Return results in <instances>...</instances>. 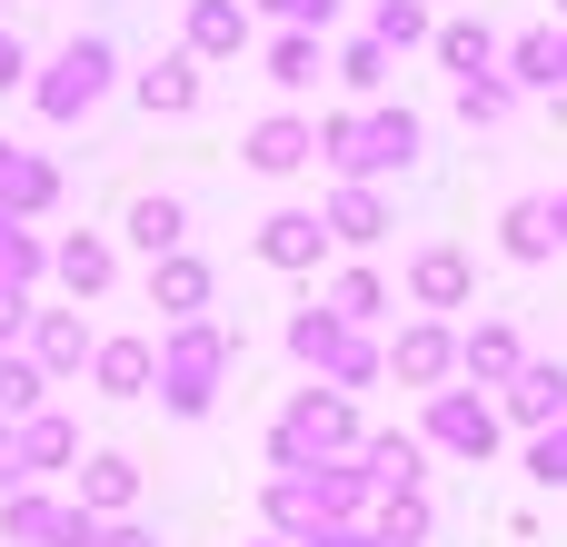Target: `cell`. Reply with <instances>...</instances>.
<instances>
[{
    "mask_svg": "<svg viewBox=\"0 0 567 547\" xmlns=\"http://www.w3.org/2000/svg\"><path fill=\"white\" fill-rule=\"evenodd\" d=\"M319 159H339L349 179L409 169V159H419V120H409V110H379V120H319Z\"/></svg>",
    "mask_w": 567,
    "mask_h": 547,
    "instance_id": "1",
    "label": "cell"
},
{
    "mask_svg": "<svg viewBox=\"0 0 567 547\" xmlns=\"http://www.w3.org/2000/svg\"><path fill=\"white\" fill-rule=\"evenodd\" d=\"M219 369H229V339H219V329H189V339L159 359V399H169L179 419H199V409L219 399Z\"/></svg>",
    "mask_w": 567,
    "mask_h": 547,
    "instance_id": "2",
    "label": "cell"
},
{
    "mask_svg": "<svg viewBox=\"0 0 567 547\" xmlns=\"http://www.w3.org/2000/svg\"><path fill=\"white\" fill-rule=\"evenodd\" d=\"M110 70H120L110 40H70V50L50 60V80H40V120H80V110L110 90Z\"/></svg>",
    "mask_w": 567,
    "mask_h": 547,
    "instance_id": "3",
    "label": "cell"
},
{
    "mask_svg": "<svg viewBox=\"0 0 567 547\" xmlns=\"http://www.w3.org/2000/svg\"><path fill=\"white\" fill-rule=\"evenodd\" d=\"M349 438H359V419H349V399H319V389H309V399H299V409L279 419V438H269V458H279V468L299 478V468H309V448H349Z\"/></svg>",
    "mask_w": 567,
    "mask_h": 547,
    "instance_id": "4",
    "label": "cell"
},
{
    "mask_svg": "<svg viewBox=\"0 0 567 547\" xmlns=\"http://www.w3.org/2000/svg\"><path fill=\"white\" fill-rule=\"evenodd\" d=\"M0 538H20V547H100V528H90L80 508H50V498L20 488V498L0 508Z\"/></svg>",
    "mask_w": 567,
    "mask_h": 547,
    "instance_id": "5",
    "label": "cell"
},
{
    "mask_svg": "<svg viewBox=\"0 0 567 547\" xmlns=\"http://www.w3.org/2000/svg\"><path fill=\"white\" fill-rule=\"evenodd\" d=\"M429 438H439V448H458V458H488V448H498V409H478V399L439 389V409H429Z\"/></svg>",
    "mask_w": 567,
    "mask_h": 547,
    "instance_id": "6",
    "label": "cell"
},
{
    "mask_svg": "<svg viewBox=\"0 0 567 547\" xmlns=\"http://www.w3.org/2000/svg\"><path fill=\"white\" fill-rule=\"evenodd\" d=\"M309 159H319V130H309V120H259V130H249V169L289 179V169H309Z\"/></svg>",
    "mask_w": 567,
    "mask_h": 547,
    "instance_id": "7",
    "label": "cell"
},
{
    "mask_svg": "<svg viewBox=\"0 0 567 547\" xmlns=\"http://www.w3.org/2000/svg\"><path fill=\"white\" fill-rule=\"evenodd\" d=\"M319 239H329V219H319V209H279V219L259 229V259H269V269H309V259H319Z\"/></svg>",
    "mask_w": 567,
    "mask_h": 547,
    "instance_id": "8",
    "label": "cell"
},
{
    "mask_svg": "<svg viewBox=\"0 0 567 547\" xmlns=\"http://www.w3.org/2000/svg\"><path fill=\"white\" fill-rule=\"evenodd\" d=\"M90 369H100V399H150V379H159V349H150V339H110Z\"/></svg>",
    "mask_w": 567,
    "mask_h": 547,
    "instance_id": "9",
    "label": "cell"
},
{
    "mask_svg": "<svg viewBox=\"0 0 567 547\" xmlns=\"http://www.w3.org/2000/svg\"><path fill=\"white\" fill-rule=\"evenodd\" d=\"M150 299H159L169 319H199V309H209V269L169 249V259H150Z\"/></svg>",
    "mask_w": 567,
    "mask_h": 547,
    "instance_id": "10",
    "label": "cell"
},
{
    "mask_svg": "<svg viewBox=\"0 0 567 547\" xmlns=\"http://www.w3.org/2000/svg\"><path fill=\"white\" fill-rule=\"evenodd\" d=\"M30 209H50V159L0 140V219H30Z\"/></svg>",
    "mask_w": 567,
    "mask_h": 547,
    "instance_id": "11",
    "label": "cell"
},
{
    "mask_svg": "<svg viewBox=\"0 0 567 547\" xmlns=\"http://www.w3.org/2000/svg\"><path fill=\"white\" fill-rule=\"evenodd\" d=\"M508 409H518L528 429H548V419H567V369H548V359H528V369L508 379Z\"/></svg>",
    "mask_w": 567,
    "mask_h": 547,
    "instance_id": "12",
    "label": "cell"
},
{
    "mask_svg": "<svg viewBox=\"0 0 567 547\" xmlns=\"http://www.w3.org/2000/svg\"><path fill=\"white\" fill-rule=\"evenodd\" d=\"M558 80H567V40L558 30H528L508 50V90H558Z\"/></svg>",
    "mask_w": 567,
    "mask_h": 547,
    "instance_id": "13",
    "label": "cell"
},
{
    "mask_svg": "<svg viewBox=\"0 0 567 547\" xmlns=\"http://www.w3.org/2000/svg\"><path fill=\"white\" fill-rule=\"evenodd\" d=\"M140 110H169V120L199 110V60H150L140 70Z\"/></svg>",
    "mask_w": 567,
    "mask_h": 547,
    "instance_id": "14",
    "label": "cell"
},
{
    "mask_svg": "<svg viewBox=\"0 0 567 547\" xmlns=\"http://www.w3.org/2000/svg\"><path fill=\"white\" fill-rule=\"evenodd\" d=\"M179 229H189V209H179V199H159V189H150V199H130V239H140L150 259H169V249H179Z\"/></svg>",
    "mask_w": 567,
    "mask_h": 547,
    "instance_id": "15",
    "label": "cell"
},
{
    "mask_svg": "<svg viewBox=\"0 0 567 547\" xmlns=\"http://www.w3.org/2000/svg\"><path fill=\"white\" fill-rule=\"evenodd\" d=\"M439 60H449L458 80H478V70L498 60V30H488V20H449V30H439Z\"/></svg>",
    "mask_w": 567,
    "mask_h": 547,
    "instance_id": "16",
    "label": "cell"
},
{
    "mask_svg": "<svg viewBox=\"0 0 567 547\" xmlns=\"http://www.w3.org/2000/svg\"><path fill=\"white\" fill-rule=\"evenodd\" d=\"M50 259H60V279H70L80 299H100V289H110V269H120V259H110V239H60Z\"/></svg>",
    "mask_w": 567,
    "mask_h": 547,
    "instance_id": "17",
    "label": "cell"
},
{
    "mask_svg": "<svg viewBox=\"0 0 567 547\" xmlns=\"http://www.w3.org/2000/svg\"><path fill=\"white\" fill-rule=\"evenodd\" d=\"M239 40H249L239 0H189V50H239Z\"/></svg>",
    "mask_w": 567,
    "mask_h": 547,
    "instance_id": "18",
    "label": "cell"
},
{
    "mask_svg": "<svg viewBox=\"0 0 567 547\" xmlns=\"http://www.w3.org/2000/svg\"><path fill=\"white\" fill-rule=\"evenodd\" d=\"M389 229V209H379V189H339V209H329V239H349V249H369Z\"/></svg>",
    "mask_w": 567,
    "mask_h": 547,
    "instance_id": "19",
    "label": "cell"
},
{
    "mask_svg": "<svg viewBox=\"0 0 567 547\" xmlns=\"http://www.w3.org/2000/svg\"><path fill=\"white\" fill-rule=\"evenodd\" d=\"M409 289H419L429 309H449V299H468V259H458V249H429V259L409 269Z\"/></svg>",
    "mask_w": 567,
    "mask_h": 547,
    "instance_id": "20",
    "label": "cell"
},
{
    "mask_svg": "<svg viewBox=\"0 0 567 547\" xmlns=\"http://www.w3.org/2000/svg\"><path fill=\"white\" fill-rule=\"evenodd\" d=\"M449 359H458V339H449V329H409V339H399V379H419V389H429V379H449Z\"/></svg>",
    "mask_w": 567,
    "mask_h": 547,
    "instance_id": "21",
    "label": "cell"
},
{
    "mask_svg": "<svg viewBox=\"0 0 567 547\" xmlns=\"http://www.w3.org/2000/svg\"><path fill=\"white\" fill-rule=\"evenodd\" d=\"M130 498H140V468H130V458H90V478H80V518H90V508H130Z\"/></svg>",
    "mask_w": 567,
    "mask_h": 547,
    "instance_id": "22",
    "label": "cell"
},
{
    "mask_svg": "<svg viewBox=\"0 0 567 547\" xmlns=\"http://www.w3.org/2000/svg\"><path fill=\"white\" fill-rule=\"evenodd\" d=\"M508 249H518V259H548V249H558V209H548V199H518V209H508Z\"/></svg>",
    "mask_w": 567,
    "mask_h": 547,
    "instance_id": "23",
    "label": "cell"
},
{
    "mask_svg": "<svg viewBox=\"0 0 567 547\" xmlns=\"http://www.w3.org/2000/svg\"><path fill=\"white\" fill-rule=\"evenodd\" d=\"M10 438H20V468H60V458L80 448V438H70V419H20Z\"/></svg>",
    "mask_w": 567,
    "mask_h": 547,
    "instance_id": "24",
    "label": "cell"
},
{
    "mask_svg": "<svg viewBox=\"0 0 567 547\" xmlns=\"http://www.w3.org/2000/svg\"><path fill=\"white\" fill-rule=\"evenodd\" d=\"M10 419H40V359H10L0 349V429Z\"/></svg>",
    "mask_w": 567,
    "mask_h": 547,
    "instance_id": "25",
    "label": "cell"
},
{
    "mask_svg": "<svg viewBox=\"0 0 567 547\" xmlns=\"http://www.w3.org/2000/svg\"><path fill=\"white\" fill-rule=\"evenodd\" d=\"M269 80H279V90H309V80H319V40H309V30L269 40Z\"/></svg>",
    "mask_w": 567,
    "mask_h": 547,
    "instance_id": "26",
    "label": "cell"
},
{
    "mask_svg": "<svg viewBox=\"0 0 567 547\" xmlns=\"http://www.w3.org/2000/svg\"><path fill=\"white\" fill-rule=\"evenodd\" d=\"M458 359H468L478 379H518V339H508V329H468V339H458Z\"/></svg>",
    "mask_w": 567,
    "mask_h": 547,
    "instance_id": "27",
    "label": "cell"
},
{
    "mask_svg": "<svg viewBox=\"0 0 567 547\" xmlns=\"http://www.w3.org/2000/svg\"><path fill=\"white\" fill-rule=\"evenodd\" d=\"M379 50H409V40H439V20L419 10V0H379V30H369Z\"/></svg>",
    "mask_w": 567,
    "mask_h": 547,
    "instance_id": "28",
    "label": "cell"
},
{
    "mask_svg": "<svg viewBox=\"0 0 567 547\" xmlns=\"http://www.w3.org/2000/svg\"><path fill=\"white\" fill-rule=\"evenodd\" d=\"M30 339H40V369H80V349H90V339H80V319H60V309H40V329H30Z\"/></svg>",
    "mask_w": 567,
    "mask_h": 547,
    "instance_id": "29",
    "label": "cell"
},
{
    "mask_svg": "<svg viewBox=\"0 0 567 547\" xmlns=\"http://www.w3.org/2000/svg\"><path fill=\"white\" fill-rule=\"evenodd\" d=\"M359 458H369V478H389V488H419V438H369Z\"/></svg>",
    "mask_w": 567,
    "mask_h": 547,
    "instance_id": "30",
    "label": "cell"
},
{
    "mask_svg": "<svg viewBox=\"0 0 567 547\" xmlns=\"http://www.w3.org/2000/svg\"><path fill=\"white\" fill-rule=\"evenodd\" d=\"M30 269H40V239H30L20 219H0V279H10V289H30Z\"/></svg>",
    "mask_w": 567,
    "mask_h": 547,
    "instance_id": "31",
    "label": "cell"
},
{
    "mask_svg": "<svg viewBox=\"0 0 567 547\" xmlns=\"http://www.w3.org/2000/svg\"><path fill=\"white\" fill-rule=\"evenodd\" d=\"M419 538H429V508L399 488V498H389V518H379V547H419Z\"/></svg>",
    "mask_w": 567,
    "mask_h": 547,
    "instance_id": "32",
    "label": "cell"
},
{
    "mask_svg": "<svg viewBox=\"0 0 567 547\" xmlns=\"http://www.w3.org/2000/svg\"><path fill=\"white\" fill-rule=\"evenodd\" d=\"M339 80H349V90H379V80H389V50H379V40H359V50L339 60Z\"/></svg>",
    "mask_w": 567,
    "mask_h": 547,
    "instance_id": "33",
    "label": "cell"
},
{
    "mask_svg": "<svg viewBox=\"0 0 567 547\" xmlns=\"http://www.w3.org/2000/svg\"><path fill=\"white\" fill-rule=\"evenodd\" d=\"M379 309H389V289H379L369 269H359V279H339V319H379Z\"/></svg>",
    "mask_w": 567,
    "mask_h": 547,
    "instance_id": "34",
    "label": "cell"
},
{
    "mask_svg": "<svg viewBox=\"0 0 567 547\" xmlns=\"http://www.w3.org/2000/svg\"><path fill=\"white\" fill-rule=\"evenodd\" d=\"M528 468H538V488H567V429H548V438L528 448Z\"/></svg>",
    "mask_w": 567,
    "mask_h": 547,
    "instance_id": "35",
    "label": "cell"
},
{
    "mask_svg": "<svg viewBox=\"0 0 567 547\" xmlns=\"http://www.w3.org/2000/svg\"><path fill=\"white\" fill-rule=\"evenodd\" d=\"M458 110H468V120H498V110H508V80H458Z\"/></svg>",
    "mask_w": 567,
    "mask_h": 547,
    "instance_id": "36",
    "label": "cell"
},
{
    "mask_svg": "<svg viewBox=\"0 0 567 547\" xmlns=\"http://www.w3.org/2000/svg\"><path fill=\"white\" fill-rule=\"evenodd\" d=\"M259 10H279V20H299V30H329V20H339V0H259Z\"/></svg>",
    "mask_w": 567,
    "mask_h": 547,
    "instance_id": "37",
    "label": "cell"
},
{
    "mask_svg": "<svg viewBox=\"0 0 567 547\" xmlns=\"http://www.w3.org/2000/svg\"><path fill=\"white\" fill-rule=\"evenodd\" d=\"M20 488H30V468H20V438L0 429V498H20Z\"/></svg>",
    "mask_w": 567,
    "mask_h": 547,
    "instance_id": "38",
    "label": "cell"
},
{
    "mask_svg": "<svg viewBox=\"0 0 567 547\" xmlns=\"http://www.w3.org/2000/svg\"><path fill=\"white\" fill-rule=\"evenodd\" d=\"M20 319H30V299H20V289H10V279H0V339H10V329H20Z\"/></svg>",
    "mask_w": 567,
    "mask_h": 547,
    "instance_id": "39",
    "label": "cell"
},
{
    "mask_svg": "<svg viewBox=\"0 0 567 547\" xmlns=\"http://www.w3.org/2000/svg\"><path fill=\"white\" fill-rule=\"evenodd\" d=\"M0 90H20V40L0 30Z\"/></svg>",
    "mask_w": 567,
    "mask_h": 547,
    "instance_id": "40",
    "label": "cell"
},
{
    "mask_svg": "<svg viewBox=\"0 0 567 547\" xmlns=\"http://www.w3.org/2000/svg\"><path fill=\"white\" fill-rule=\"evenodd\" d=\"M309 547H379V538H359V528H319Z\"/></svg>",
    "mask_w": 567,
    "mask_h": 547,
    "instance_id": "41",
    "label": "cell"
},
{
    "mask_svg": "<svg viewBox=\"0 0 567 547\" xmlns=\"http://www.w3.org/2000/svg\"><path fill=\"white\" fill-rule=\"evenodd\" d=\"M100 547H150V538H140V528H110V538H100Z\"/></svg>",
    "mask_w": 567,
    "mask_h": 547,
    "instance_id": "42",
    "label": "cell"
},
{
    "mask_svg": "<svg viewBox=\"0 0 567 547\" xmlns=\"http://www.w3.org/2000/svg\"><path fill=\"white\" fill-rule=\"evenodd\" d=\"M558 239H567V199H558Z\"/></svg>",
    "mask_w": 567,
    "mask_h": 547,
    "instance_id": "43",
    "label": "cell"
}]
</instances>
